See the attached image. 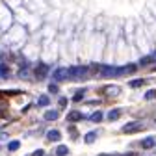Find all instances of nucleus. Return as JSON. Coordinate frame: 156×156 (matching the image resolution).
<instances>
[{
    "label": "nucleus",
    "instance_id": "nucleus-1",
    "mask_svg": "<svg viewBox=\"0 0 156 156\" xmlns=\"http://www.w3.org/2000/svg\"><path fill=\"white\" fill-rule=\"evenodd\" d=\"M69 76H73V78H86L87 76V67H73V69H69Z\"/></svg>",
    "mask_w": 156,
    "mask_h": 156
},
{
    "label": "nucleus",
    "instance_id": "nucleus-2",
    "mask_svg": "<svg viewBox=\"0 0 156 156\" xmlns=\"http://www.w3.org/2000/svg\"><path fill=\"white\" fill-rule=\"evenodd\" d=\"M141 128V125L138 123V121H132V123H126L125 126H123V132L125 134H134V132H138Z\"/></svg>",
    "mask_w": 156,
    "mask_h": 156
},
{
    "label": "nucleus",
    "instance_id": "nucleus-3",
    "mask_svg": "<svg viewBox=\"0 0 156 156\" xmlns=\"http://www.w3.org/2000/svg\"><path fill=\"white\" fill-rule=\"evenodd\" d=\"M52 76H54V80H56V82H60V80H65V78L69 76V69H65V67H62V69H56Z\"/></svg>",
    "mask_w": 156,
    "mask_h": 156
},
{
    "label": "nucleus",
    "instance_id": "nucleus-4",
    "mask_svg": "<svg viewBox=\"0 0 156 156\" xmlns=\"http://www.w3.org/2000/svg\"><path fill=\"white\" fill-rule=\"evenodd\" d=\"M47 73H48V67H47L45 63H39V65H37V69H35V76L39 78V80H41V78H45Z\"/></svg>",
    "mask_w": 156,
    "mask_h": 156
},
{
    "label": "nucleus",
    "instance_id": "nucleus-5",
    "mask_svg": "<svg viewBox=\"0 0 156 156\" xmlns=\"http://www.w3.org/2000/svg\"><path fill=\"white\" fill-rule=\"evenodd\" d=\"M47 136H48V140H50V141H60V140H62V134L58 132V130H50Z\"/></svg>",
    "mask_w": 156,
    "mask_h": 156
},
{
    "label": "nucleus",
    "instance_id": "nucleus-6",
    "mask_svg": "<svg viewBox=\"0 0 156 156\" xmlns=\"http://www.w3.org/2000/svg\"><path fill=\"white\" fill-rule=\"evenodd\" d=\"M119 115H121V110H110L108 112V119L110 121H117V119H119Z\"/></svg>",
    "mask_w": 156,
    "mask_h": 156
},
{
    "label": "nucleus",
    "instance_id": "nucleus-7",
    "mask_svg": "<svg viewBox=\"0 0 156 156\" xmlns=\"http://www.w3.org/2000/svg\"><path fill=\"white\" fill-rule=\"evenodd\" d=\"M67 119H69V121H80V119H82V113H80V112H71V113L67 115Z\"/></svg>",
    "mask_w": 156,
    "mask_h": 156
},
{
    "label": "nucleus",
    "instance_id": "nucleus-8",
    "mask_svg": "<svg viewBox=\"0 0 156 156\" xmlns=\"http://www.w3.org/2000/svg\"><path fill=\"white\" fill-rule=\"evenodd\" d=\"M45 119H47V121H54V119H58V112H56V110H48V112L45 113Z\"/></svg>",
    "mask_w": 156,
    "mask_h": 156
},
{
    "label": "nucleus",
    "instance_id": "nucleus-9",
    "mask_svg": "<svg viewBox=\"0 0 156 156\" xmlns=\"http://www.w3.org/2000/svg\"><path fill=\"white\" fill-rule=\"evenodd\" d=\"M141 147H143V149H151V147H154V138H145V140L141 141Z\"/></svg>",
    "mask_w": 156,
    "mask_h": 156
},
{
    "label": "nucleus",
    "instance_id": "nucleus-10",
    "mask_svg": "<svg viewBox=\"0 0 156 156\" xmlns=\"http://www.w3.org/2000/svg\"><path fill=\"white\" fill-rule=\"evenodd\" d=\"M67 152H69V149H67L65 145H60V147L56 149V156H65Z\"/></svg>",
    "mask_w": 156,
    "mask_h": 156
},
{
    "label": "nucleus",
    "instance_id": "nucleus-11",
    "mask_svg": "<svg viewBox=\"0 0 156 156\" xmlns=\"http://www.w3.org/2000/svg\"><path fill=\"white\" fill-rule=\"evenodd\" d=\"M48 102H50V101H48L47 95H41V97L37 99V104H39V106H48Z\"/></svg>",
    "mask_w": 156,
    "mask_h": 156
},
{
    "label": "nucleus",
    "instance_id": "nucleus-12",
    "mask_svg": "<svg viewBox=\"0 0 156 156\" xmlns=\"http://www.w3.org/2000/svg\"><path fill=\"white\" fill-rule=\"evenodd\" d=\"M89 119H91L93 123H99V121H102V112H95V113L89 117Z\"/></svg>",
    "mask_w": 156,
    "mask_h": 156
},
{
    "label": "nucleus",
    "instance_id": "nucleus-13",
    "mask_svg": "<svg viewBox=\"0 0 156 156\" xmlns=\"http://www.w3.org/2000/svg\"><path fill=\"white\" fill-rule=\"evenodd\" d=\"M8 74H9V69H8L4 63H0V76H2V78H6Z\"/></svg>",
    "mask_w": 156,
    "mask_h": 156
},
{
    "label": "nucleus",
    "instance_id": "nucleus-14",
    "mask_svg": "<svg viewBox=\"0 0 156 156\" xmlns=\"http://www.w3.org/2000/svg\"><path fill=\"white\" fill-rule=\"evenodd\" d=\"M19 145H21V143H19L17 140H13V141H9V143H8V149H9V151H17V149H19Z\"/></svg>",
    "mask_w": 156,
    "mask_h": 156
},
{
    "label": "nucleus",
    "instance_id": "nucleus-15",
    "mask_svg": "<svg viewBox=\"0 0 156 156\" xmlns=\"http://www.w3.org/2000/svg\"><path fill=\"white\" fill-rule=\"evenodd\" d=\"M154 60H156V56H149V58H143L140 63H141V65H149V63H152Z\"/></svg>",
    "mask_w": 156,
    "mask_h": 156
},
{
    "label": "nucleus",
    "instance_id": "nucleus-16",
    "mask_svg": "<svg viewBox=\"0 0 156 156\" xmlns=\"http://www.w3.org/2000/svg\"><path fill=\"white\" fill-rule=\"evenodd\" d=\"M95 140H97V134H95V132H89V134L86 136V143H93Z\"/></svg>",
    "mask_w": 156,
    "mask_h": 156
},
{
    "label": "nucleus",
    "instance_id": "nucleus-17",
    "mask_svg": "<svg viewBox=\"0 0 156 156\" xmlns=\"http://www.w3.org/2000/svg\"><path fill=\"white\" fill-rule=\"evenodd\" d=\"M84 91H86V89H82V91H78V93H74V97H73V101H74V102H78V101H82V99H84Z\"/></svg>",
    "mask_w": 156,
    "mask_h": 156
},
{
    "label": "nucleus",
    "instance_id": "nucleus-18",
    "mask_svg": "<svg viewBox=\"0 0 156 156\" xmlns=\"http://www.w3.org/2000/svg\"><path fill=\"white\" fill-rule=\"evenodd\" d=\"M154 97H156V89H151V91L145 93V101H151V99H154Z\"/></svg>",
    "mask_w": 156,
    "mask_h": 156
},
{
    "label": "nucleus",
    "instance_id": "nucleus-19",
    "mask_svg": "<svg viewBox=\"0 0 156 156\" xmlns=\"http://www.w3.org/2000/svg\"><path fill=\"white\" fill-rule=\"evenodd\" d=\"M143 84H145V80H132V82H130L132 87H140V86H143Z\"/></svg>",
    "mask_w": 156,
    "mask_h": 156
},
{
    "label": "nucleus",
    "instance_id": "nucleus-20",
    "mask_svg": "<svg viewBox=\"0 0 156 156\" xmlns=\"http://www.w3.org/2000/svg\"><path fill=\"white\" fill-rule=\"evenodd\" d=\"M104 91H106L108 95H112V93H113V95H117V93H119V87H106Z\"/></svg>",
    "mask_w": 156,
    "mask_h": 156
},
{
    "label": "nucleus",
    "instance_id": "nucleus-21",
    "mask_svg": "<svg viewBox=\"0 0 156 156\" xmlns=\"http://www.w3.org/2000/svg\"><path fill=\"white\" fill-rule=\"evenodd\" d=\"M136 71V65H126V67H123V74L125 73H134Z\"/></svg>",
    "mask_w": 156,
    "mask_h": 156
},
{
    "label": "nucleus",
    "instance_id": "nucleus-22",
    "mask_svg": "<svg viewBox=\"0 0 156 156\" xmlns=\"http://www.w3.org/2000/svg\"><path fill=\"white\" fill-rule=\"evenodd\" d=\"M48 91H50V93H58V86H56V84H50V86H48Z\"/></svg>",
    "mask_w": 156,
    "mask_h": 156
},
{
    "label": "nucleus",
    "instance_id": "nucleus-23",
    "mask_svg": "<svg viewBox=\"0 0 156 156\" xmlns=\"http://www.w3.org/2000/svg\"><path fill=\"white\" fill-rule=\"evenodd\" d=\"M43 154H45V152H43L41 149H39V151H35V152H34V156H43Z\"/></svg>",
    "mask_w": 156,
    "mask_h": 156
},
{
    "label": "nucleus",
    "instance_id": "nucleus-24",
    "mask_svg": "<svg viewBox=\"0 0 156 156\" xmlns=\"http://www.w3.org/2000/svg\"><path fill=\"white\" fill-rule=\"evenodd\" d=\"M67 104V99H60V106H65Z\"/></svg>",
    "mask_w": 156,
    "mask_h": 156
}]
</instances>
